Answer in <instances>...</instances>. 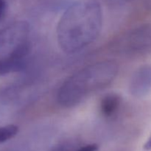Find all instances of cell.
<instances>
[{"instance_id": "30bf717a", "label": "cell", "mask_w": 151, "mask_h": 151, "mask_svg": "<svg viewBox=\"0 0 151 151\" xmlns=\"http://www.w3.org/2000/svg\"><path fill=\"white\" fill-rule=\"evenodd\" d=\"M97 150H98V146L97 145L92 144L81 147L77 151H97Z\"/></svg>"}, {"instance_id": "8992f818", "label": "cell", "mask_w": 151, "mask_h": 151, "mask_svg": "<svg viewBox=\"0 0 151 151\" xmlns=\"http://www.w3.org/2000/svg\"><path fill=\"white\" fill-rule=\"evenodd\" d=\"M121 103V97L116 94H109L105 96L100 103L101 112L105 116H111L116 112Z\"/></svg>"}, {"instance_id": "3957f363", "label": "cell", "mask_w": 151, "mask_h": 151, "mask_svg": "<svg viewBox=\"0 0 151 151\" xmlns=\"http://www.w3.org/2000/svg\"><path fill=\"white\" fill-rule=\"evenodd\" d=\"M29 27L26 22H16L0 31V60H25L30 50L27 41Z\"/></svg>"}, {"instance_id": "277c9868", "label": "cell", "mask_w": 151, "mask_h": 151, "mask_svg": "<svg viewBox=\"0 0 151 151\" xmlns=\"http://www.w3.org/2000/svg\"><path fill=\"white\" fill-rule=\"evenodd\" d=\"M119 52L140 55L151 52V24L133 29L121 37L115 44Z\"/></svg>"}, {"instance_id": "ba28073f", "label": "cell", "mask_w": 151, "mask_h": 151, "mask_svg": "<svg viewBox=\"0 0 151 151\" xmlns=\"http://www.w3.org/2000/svg\"><path fill=\"white\" fill-rule=\"evenodd\" d=\"M19 132V128L14 125L0 127V143L7 142L14 137Z\"/></svg>"}, {"instance_id": "9c48e42d", "label": "cell", "mask_w": 151, "mask_h": 151, "mask_svg": "<svg viewBox=\"0 0 151 151\" xmlns=\"http://www.w3.org/2000/svg\"><path fill=\"white\" fill-rule=\"evenodd\" d=\"M7 10V3L5 0H0V20L4 16Z\"/></svg>"}, {"instance_id": "8fae6325", "label": "cell", "mask_w": 151, "mask_h": 151, "mask_svg": "<svg viewBox=\"0 0 151 151\" xmlns=\"http://www.w3.org/2000/svg\"><path fill=\"white\" fill-rule=\"evenodd\" d=\"M144 148H145V150H151V136L150 137V138L148 139V140L146 142L145 145V146H144Z\"/></svg>"}, {"instance_id": "7a4b0ae2", "label": "cell", "mask_w": 151, "mask_h": 151, "mask_svg": "<svg viewBox=\"0 0 151 151\" xmlns=\"http://www.w3.org/2000/svg\"><path fill=\"white\" fill-rule=\"evenodd\" d=\"M118 66L111 60L90 65L69 77L58 93V100L64 107L79 104L88 94L110 84L116 78Z\"/></svg>"}, {"instance_id": "52a82bcc", "label": "cell", "mask_w": 151, "mask_h": 151, "mask_svg": "<svg viewBox=\"0 0 151 151\" xmlns=\"http://www.w3.org/2000/svg\"><path fill=\"white\" fill-rule=\"evenodd\" d=\"M25 67V60H19L12 58L1 59L0 60V75L21 72L24 70Z\"/></svg>"}, {"instance_id": "5b68a950", "label": "cell", "mask_w": 151, "mask_h": 151, "mask_svg": "<svg viewBox=\"0 0 151 151\" xmlns=\"http://www.w3.org/2000/svg\"><path fill=\"white\" fill-rule=\"evenodd\" d=\"M130 92L138 98L145 97L151 91V65H145L133 75L129 86Z\"/></svg>"}, {"instance_id": "6da1fadb", "label": "cell", "mask_w": 151, "mask_h": 151, "mask_svg": "<svg viewBox=\"0 0 151 151\" xmlns=\"http://www.w3.org/2000/svg\"><path fill=\"white\" fill-rule=\"evenodd\" d=\"M103 24L100 4L94 0H82L69 6L57 27L58 41L67 53L80 51L98 37Z\"/></svg>"}]
</instances>
